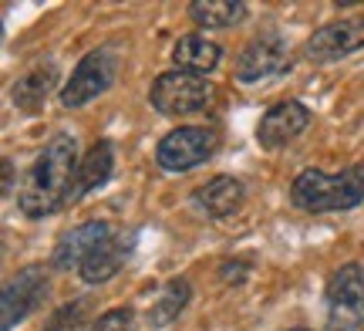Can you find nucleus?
<instances>
[{
  "label": "nucleus",
  "mask_w": 364,
  "mask_h": 331,
  "mask_svg": "<svg viewBox=\"0 0 364 331\" xmlns=\"http://www.w3.org/2000/svg\"><path fill=\"white\" fill-rule=\"evenodd\" d=\"M44 298H48V270L38 264L21 267V270L4 284V298H0L4 321H0V328L11 331L17 321H24L31 311H38Z\"/></svg>",
  "instance_id": "7"
},
{
  "label": "nucleus",
  "mask_w": 364,
  "mask_h": 331,
  "mask_svg": "<svg viewBox=\"0 0 364 331\" xmlns=\"http://www.w3.org/2000/svg\"><path fill=\"white\" fill-rule=\"evenodd\" d=\"M132 243H135V237L132 233H112V237L105 240L98 251L91 253L88 261L81 264V280L85 284H105V280H112L125 267V261H129V253H132Z\"/></svg>",
  "instance_id": "12"
},
{
  "label": "nucleus",
  "mask_w": 364,
  "mask_h": 331,
  "mask_svg": "<svg viewBox=\"0 0 364 331\" xmlns=\"http://www.w3.org/2000/svg\"><path fill=\"white\" fill-rule=\"evenodd\" d=\"M115 233V226L105 224V220H88V224H78L75 230H68L65 237L54 243L51 264L58 270H81V264L88 261L91 253L102 247L105 240Z\"/></svg>",
  "instance_id": "10"
},
{
  "label": "nucleus",
  "mask_w": 364,
  "mask_h": 331,
  "mask_svg": "<svg viewBox=\"0 0 364 331\" xmlns=\"http://www.w3.org/2000/svg\"><path fill=\"white\" fill-rule=\"evenodd\" d=\"M364 48V14L361 17H344V21H331V24L317 27L307 38V58L317 65L338 61L348 54Z\"/></svg>",
  "instance_id": "8"
},
{
  "label": "nucleus",
  "mask_w": 364,
  "mask_h": 331,
  "mask_svg": "<svg viewBox=\"0 0 364 331\" xmlns=\"http://www.w3.org/2000/svg\"><path fill=\"white\" fill-rule=\"evenodd\" d=\"M132 325H135V311L132 308H112L88 331H132Z\"/></svg>",
  "instance_id": "20"
},
{
  "label": "nucleus",
  "mask_w": 364,
  "mask_h": 331,
  "mask_svg": "<svg viewBox=\"0 0 364 331\" xmlns=\"http://www.w3.org/2000/svg\"><path fill=\"white\" fill-rule=\"evenodd\" d=\"M216 149H220V132L216 129L182 125V129H172L169 135H162V142L156 146V162L169 172H186L213 159Z\"/></svg>",
  "instance_id": "3"
},
{
  "label": "nucleus",
  "mask_w": 364,
  "mask_h": 331,
  "mask_svg": "<svg viewBox=\"0 0 364 331\" xmlns=\"http://www.w3.org/2000/svg\"><path fill=\"white\" fill-rule=\"evenodd\" d=\"M186 305H189V280H182V278L166 280L156 298V305H152V311H149V325L152 328H166V325H172L186 311Z\"/></svg>",
  "instance_id": "18"
},
{
  "label": "nucleus",
  "mask_w": 364,
  "mask_h": 331,
  "mask_svg": "<svg viewBox=\"0 0 364 331\" xmlns=\"http://www.w3.org/2000/svg\"><path fill=\"white\" fill-rule=\"evenodd\" d=\"M307 125H311V108L304 105V102L287 98V102L263 112L260 125H257V142L263 149H280L287 142H294Z\"/></svg>",
  "instance_id": "11"
},
{
  "label": "nucleus",
  "mask_w": 364,
  "mask_h": 331,
  "mask_svg": "<svg viewBox=\"0 0 364 331\" xmlns=\"http://www.w3.org/2000/svg\"><path fill=\"white\" fill-rule=\"evenodd\" d=\"M220 44L216 41L203 38V34H182L176 41V48H172V61L179 71H189V75H199V78H206L213 68L220 65Z\"/></svg>",
  "instance_id": "14"
},
{
  "label": "nucleus",
  "mask_w": 364,
  "mask_h": 331,
  "mask_svg": "<svg viewBox=\"0 0 364 331\" xmlns=\"http://www.w3.org/2000/svg\"><path fill=\"white\" fill-rule=\"evenodd\" d=\"M112 169H115V149H112V142H108V139H102V142H95V146L88 149V156L81 159L78 183H75V199L88 196V193H95L98 186L108 183Z\"/></svg>",
  "instance_id": "15"
},
{
  "label": "nucleus",
  "mask_w": 364,
  "mask_h": 331,
  "mask_svg": "<svg viewBox=\"0 0 364 331\" xmlns=\"http://www.w3.org/2000/svg\"><path fill=\"white\" fill-rule=\"evenodd\" d=\"M54 81H58V68L54 65L34 68V71H27L24 78H17V85L11 88V102L21 108V112H38V108L48 102Z\"/></svg>",
  "instance_id": "16"
},
{
  "label": "nucleus",
  "mask_w": 364,
  "mask_h": 331,
  "mask_svg": "<svg viewBox=\"0 0 364 331\" xmlns=\"http://www.w3.org/2000/svg\"><path fill=\"white\" fill-rule=\"evenodd\" d=\"M290 68V51H287L284 38L277 34H263V38H253L243 48L240 61H236V78L247 81V85H260L267 78H277Z\"/></svg>",
  "instance_id": "9"
},
{
  "label": "nucleus",
  "mask_w": 364,
  "mask_h": 331,
  "mask_svg": "<svg viewBox=\"0 0 364 331\" xmlns=\"http://www.w3.org/2000/svg\"><path fill=\"white\" fill-rule=\"evenodd\" d=\"M364 325V270L344 264L327 284V331H358Z\"/></svg>",
  "instance_id": "5"
},
{
  "label": "nucleus",
  "mask_w": 364,
  "mask_h": 331,
  "mask_svg": "<svg viewBox=\"0 0 364 331\" xmlns=\"http://www.w3.org/2000/svg\"><path fill=\"white\" fill-rule=\"evenodd\" d=\"M78 142L75 135L58 132L51 135L34 166L27 169L24 186H21V213L31 220H44L54 210H61L68 196L75 199V183H78Z\"/></svg>",
  "instance_id": "1"
},
{
  "label": "nucleus",
  "mask_w": 364,
  "mask_h": 331,
  "mask_svg": "<svg viewBox=\"0 0 364 331\" xmlns=\"http://www.w3.org/2000/svg\"><path fill=\"white\" fill-rule=\"evenodd\" d=\"M243 196H247V189L236 176H216L193 193V206L209 220H220V216H230L240 210Z\"/></svg>",
  "instance_id": "13"
},
{
  "label": "nucleus",
  "mask_w": 364,
  "mask_h": 331,
  "mask_svg": "<svg viewBox=\"0 0 364 331\" xmlns=\"http://www.w3.org/2000/svg\"><path fill=\"white\" fill-rule=\"evenodd\" d=\"M290 199L307 213L354 210L364 199V166H348L341 172L304 169L290 183Z\"/></svg>",
  "instance_id": "2"
},
{
  "label": "nucleus",
  "mask_w": 364,
  "mask_h": 331,
  "mask_svg": "<svg viewBox=\"0 0 364 331\" xmlns=\"http://www.w3.org/2000/svg\"><path fill=\"white\" fill-rule=\"evenodd\" d=\"M247 274H250V264H243V261H226V264L220 267V278L226 280V284H230V280H233V284H243Z\"/></svg>",
  "instance_id": "21"
},
{
  "label": "nucleus",
  "mask_w": 364,
  "mask_h": 331,
  "mask_svg": "<svg viewBox=\"0 0 364 331\" xmlns=\"http://www.w3.org/2000/svg\"><path fill=\"white\" fill-rule=\"evenodd\" d=\"M149 102L162 115H193L213 102V85L189 71H166L152 81Z\"/></svg>",
  "instance_id": "4"
},
{
  "label": "nucleus",
  "mask_w": 364,
  "mask_h": 331,
  "mask_svg": "<svg viewBox=\"0 0 364 331\" xmlns=\"http://www.w3.org/2000/svg\"><path fill=\"white\" fill-rule=\"evenodd\" d=\"M189 14H193V21L199 27L223 31V27H233L243 21L247 4H243V0H193V4H189Z\"/></svg>",
  "instance_id": "17"
},
{
  "label": "nucleus",
  "mask_w": 364,
  "mask_h": 331,
  "mask_svg": "<svg viewBox=\"0 0 364 331\" xmlns=\"http://www.w3.org/2000/svg\"><path fill=\"white\" fill-rule=\"evenodd\" d=\"M11 179H14V166L11 159H4V196H11Z\"/></svg>",
  "instance_id": "22"
},
{
  "label": "nucleus",
  "mask_w": 364,
  "mask_h": 331,
  "mask_svg": "<svg viewBox=\"0 0 364 331\" xmlns=\"http://www.w3.org/2000/svg\"><path fill=\"white\" fill-rule=\"evenodd\" d=\"M115 54L108 51V48H98V51L85 54L78 61V68L71 71V78H68L65 92H61V102L68 108H81L88 105L91 98H98L102 92L112 88V81H115Z\"/></svg>",
  "instance_id": "6"
},
{
  "label": "nucleus",
  "mask_w": 364,
  "mask_h": 331,
  "mask_svg": "<svg viewBox=\"0 0 364 331\" xmlns=\"http://www.w3.org/2000/svg\"><path fill=\"white\" fill-rule=\"evenodd\" d=\"M290 331H307V328H290Z\"/></svg>",
  "instance_id": "23"
},
{
  "label": "nucleus",
  "mask_w": 364,
  "mask_h": 331,
  "mask_svg": "<svg viewBox=\"0 0 364 331\" xmlns=\"http://www.w3.org/2000/svg\"><path fill=\"white\" fill-rule=\"evenodd\" d=\"M85 308L88 301H71V305H61L51 318L44 321V331H78L85 325Z\"/></svg>",
  "instance_id": "19"
}]
</instances>
